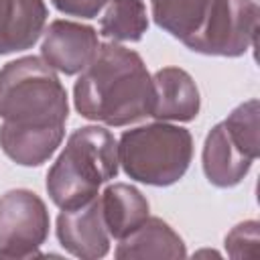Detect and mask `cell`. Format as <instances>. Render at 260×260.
I'll return each mask as SVG.
<instances>
[{
    "label": "cell",
    "instance_id": "2e32d148",
    "mask_svg": "<svg viewBox=\"0 0 260 260\" xmlns=\"http://www.w3.org/2000/svg\"><path fill=\"white\" fill-rule=\"evenodd\" d=\"M158 28L185 43L203 22L211 0H150Z\"/></svg>",
    "mask_w": 260,
    "mask_h": 260
},
{
    "label": "cell",
    "instance_id": "ac0fdd59",
    "mask_svg": "<svg viewBox=\"0 0 260 260\" xmlns=\"http://www.w3.org/2000/svg\"><path fill=\"white\" fill-rule=\"evenodd\" d=\"M256 248H258V221L254 219L238 223L225 236V250L232 258L256 256Z\"/></svg>",
    "mask_w": 260,
    "mask_h": 260
},
{
    "label": "cell",
    "instance_id": "5bb4252c",
    "mask_svg": "<svg viewBox=\"0 0 260 260\" xmlns=\"http://www.w3.org/2000/svg\"><path fill=\"white\" fill-rule=\"evenodd\" d=\"M104 223L108 228L110 238L122 240L130 232H134L148 217V201L134 185L114 183L104 189L100 195Z\"/></svg>",
    "mask_w": 260,
    "mask_h": 260
},
{
    "label": "cell",
    "instance_id": "ba28073f",
    "mask_svg": "<svg viewBox=\"0 0 260 260\" xmlns=\"http://www.w3.org/2000/svg\"><path fill=\"white\" fill-rule=\"evenodd\" d=\"M57 240L71 256L98 260L110 252V234L104 223L100 197L73 207L61 209L57 217Z\"/></svg>",
    "mask_w": 260,
    "mask_h": 260
},
{
    "label": "cell",
    "instance_id": "30bf717a",
    "mask_svg": "<svg viewBox=\"0 0 260 260\" xmlns=\"http://www.w3.org/2000/svg\"><path fill=\"white\" fill-rule=\"evenodd\" d=\"M252 162L254 158L236 144V140L232 138L223 122L215 124L205 136L201 165H203L205 179L213 187L228 189L238 185L250 173Z\"/></svg>",
    "mask_w": 260,
    "mask_h": 260
},
{
    "label": "cell",
    "instance_id": "9c48e42d",
    "mask_svg": "<svg viewBox=\"0 0 260 260\" xmlns=\"http://www.w3.org/2000/svg\"><path fill=\"white\" fill-rule=\"evenodd\" d=\"M201 110L195 79L181 67H162L152 75L150 116L160 122H191Z\"/></svg>",
    "mask_w": 260,
    "mask_h": 260
},
{
    "label": "cell",
    "instance_id": "d6986e66",
    "mask_svg": "<svg viewBox=\"0 0 260 260\" xmlns=\"http://www.w3.org/2000/svg\"><path fill=\"white\" fill-rule=\"evenodd\" d=\"M110 0H51V4L67 16L79 18H95Z\"/></svg>",
    "mask_w": 260,
    "mask_h": 260
},
{
    "label": "cell",
    "instance_id": "e0dca14e",
    "mask_svg": "<svg viewBox=\"0 0 260 260\" xmlns=\"http://www.w3.org/2000/svg\"><path fill=\"white\" fill-rule=\"evenodd\" d=\"M258 114H260L258 100L252 98V100L240 104L238 108H234L232 114L223 120L228 132L232 134L236 144L246 154H250L254 160L258 158V152H260V122H258Z\"/></svg>",
    "mask_w": 260,
    "mask_h": 260
},
{
    "label": "cell",
    "instance_id": "8fae6325",
    "mask_svg": "<svg viewBox=\"0 0 260 260\" xmlns=\"http://www.w3.org/2000/svg\"><path fill=\"white\" fill-rule=\"evenodd\" d=\"M47 22L45 0H0V55L30 49Z\"/></svg>",
    "mask_w": 260,
    "mask_h": 260
},
{
    "label": "cell",
    "instance_id": "7c38bea8",
    "mask_svg": "<svg viewBox=\"0 0 260 260\" xmlns=\"http://www.w3.org/2000/svg\"><path fill=\"white\" fill-rule=\"evenodd\" d=\"M65 136V126H16L10 122L0 124V146L4 154L22 167H41L47 162Z\"/></svg>",
    "mask_w": 260,
    "mask_h": 260
},
{
    "label": "cell",
    "instance_id": "6da1fadb",
    "mask_svg": "<svg viewBox=\"0 0 260 260\" xmlns=\"http://www.w3.org/2000/svg\"><path fill=\"white\" fill-rule=\"evenodd\" d=\"M73 106L87 120L130 126L150 116L152 75L136 51L104 43L73 85Z\"/></svg>",
    "mask_w": 260,
    "mask_h": 260
},
{
    "label": "cell",
    "instance_id": "277c9868",
    "mask_svg": "<svg viewBox=\"0 0 260 260\" xmlns=\"http://www.w3.org/2000/svg\"><path fill=\"white\" fill-rule=\"evenodd\" d=\"M193 158V138L183 126L152 122L126 130L118 140L122 171L138 183L152 187L175 185Z\"/></svg>",
    "mask_w": 260,
    "mask_h": 260
},
{
    "label": "cell",
    "instance_id": "4fadbf2b",
    "mask_svg": "<svg viewBox=\"0 0 260 260\" xmlns=\"http://www.w3.org/2000/svg\"><path fill=\"white\" fill-rule=\"evenodd\" d=\"M120 260L130 258H185V242L160 217H146L134 232L124 236L114 252Z\"/></svg>",
    "mask_w": 260,
    "mask_h": 260
},
{
    "label": "cell",
    "instance_id": "52a82bcc",
    "mask_svg": "<svg viewBox=\"0 0 260 260\" xmlns=\"http://www.w3.org/2000/svg\"><path fill=\"white\" fill-rule=\"evenodd\" d=\"M98 49V32L89 24L57 18L43 30L41 59L59 73H81L93 61Z\"/></svg>",
    "mask_w": 260,
    "mask_h": 260
},
{
    "label": "cell",
    "instance_id": "5b68a950",
    "mask_svg": "<svg viewBox=\"0 0 260 260\" xmlns=\"http://www.w3.org/2000/svg\"><path fill=\"white\" fill-rule=\"evenodd\" d=\"M256 0H211L201 26L183 43L209 57H240L256 39Z\"/></svg>",
    "mask_w": 260,
    "mask_h": 260
},
{
    "label": "cell",
    "instance_id": "7a4b0ae2",
    "mask_svg": "<svg viewBox=\"0 0 260 260\" xmlns=\"http://www.w3.org/2000/svg\"><path fill=\"white\" fill-rule=\"evenodd\" d=\"M120 171L118 140L102 126H83L69 134L65 148L47 173V193L59 209L79 207Z\"/></svg>",
    "mask_w": 260,
    "mask_h": 260
},
{
    "label": "cell",
    "instance_id": "9a60e30c",
    "mask_svg": "<svg viewBox=\"0 0 260 260\" xmlns=\"http://www.w3.org/2000/svg\"><path fill=\"white\" fill-rule=\"evenodd\" d=\"M148 28L142 0H110L100 18V32L112 43H138Z\"/></svg>",
    "mask_w": 260,
    "mask_h": 260
},
{
    "label": "cell",
    "instance_id": "8992f818",
    "mask_svg": "<svg viewBox=\"0 0 260 260\" xmlns=\"http://www.w3.org/2000/svg\"><path fill=\"white\" fill-rule=\"evenodd\" d=\"M45 201L28 189H12L0 197V258L39 256L49 238Z\"/></svg>",
    "mask_w": 260,
    "mask_h": 260
},
{
    "label": "cell",
    "instance_id": "3957f363",
    "mask_svg": "<svg viewBox=\"0 0 260 260\" xmlns=\"http://www.w3.org/2000/svg\"><path fill=\"white\" fill-rule=\"evenodd\" d=\"M0 118L16 126H65L67 91L41 57H20L0 69Z\"/></svg>",
    "mask_w": 260,
    "mask_h": 260
}]
</instances>
